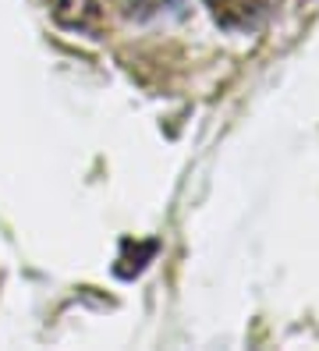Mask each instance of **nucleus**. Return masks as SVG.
<instances>
[{
    "label": "nucleus",
    "instance_id": "nucleus-3",
    "mask_svg": "<svg viewBox=\"0 0 319 351\" xmlns=\"http://www.w3.org/2000/svg\"><path fill=\"white\" fill-rule=\"evenodd\" d=\"M163 4H167V0H132V14L145 18V14H153V11H160Z\"/></svg>",
    "mask_w": 319,
    "mask_h": 351
},
{
    "label": "nucleus",
    "instance_id": "nucleus-2",
    "mask_svg": "<svg viewBox=\"0 0 319 351\" xmlns=\"http://www.w3.org/2000/svg\"><path fill=\"white\" fill-rule=\"evenodd\" d=\"M213 4H217V8H213V11H217V22H224L231 11H241L238 14V29H248V25L259 22V14L266 11L270 0H213Z\"/></svg>",
    "mask_w": 319,
    "mask_h": 351
},
{
    "label": "nucleus",
    "instance_id": "nucleus-1",
    "mask_svg": "<svg viewBox=\"0 0 319 351\" xmlns=\"http://www.w3.org/2000/svg\"><path fill=\"white\" fill-rule=\"evenodd\" d=\"M156 256V241H142V245H135V241H124L121 245V259H117V277H135V274H142L145 270V263Z\"/></svg>",
    "mask_w": 319,
    "mask_h": 351
}]
</instances>
